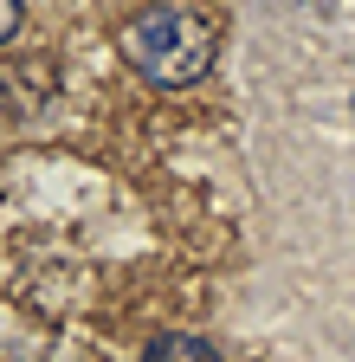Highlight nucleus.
I'll return each instance as SVG.
<instances>
[{
	"label": "nucleus",
	"instance_id": "1",
	"mask_svg": "<svg viewBox=\"0 0 355 362\" xmlns=\"http://www.w3.org/2000/svg\"><path fill=\"white\" fill-rule=\"evenodd\" d=\"M219 52V33L188 7H143L123 26V59L149 84H194Z\"/></svg>",
	"mask_w": 355,
	"mask_h": 362
},
{
	"label": "nucleus",
	"instance_id": "2",
	"mask_svg": "<svg viewBox=\"0 0 355 362\" xmlns=\"http://www.w3.org/2000/svg\"><path fill=\"white\" fill-rule=\"evenodd\" d=\"M143 362H219V349L200 343V337H155Z\"/></svg>",
	"mask_w": 355,
	"mask_h": 362
},
{
	"label": "nucleus",
	"instance_id": "3",
	"mask_svg": "<svg viewBox=\"0 0 355 362\" xmlns=\"http://www.w3.org/2000/svg\"><path fill=\"white\" fill-rule=\"evenodd\" d=\"M13 26H20V0H0V39H13Z\"/></svg>",
	"mask_w": 355,
	"mask_h": 362
}]
</instances>
